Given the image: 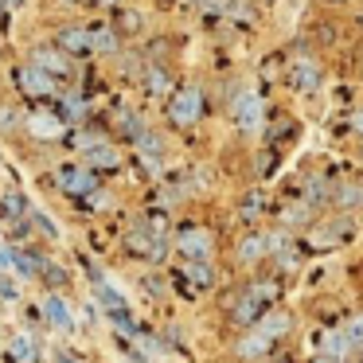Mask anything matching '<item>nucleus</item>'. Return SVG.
I'll return each mask as SVG.
<instances>
[{
    "instance_id": "obj_24",
    "label": "nucleus",
    "mask_w": 363,
    "mask_h": 363,
    "mask_svg": "<svg viewBox=\"0 0 363 363\" xmlns=\"http://www.w3.org/2000/svg\"><path fill=\"white\" fill-rule=\"evenodd\" d=\"M308 219H313V207L308 203H293V207H285V215H281L285 227H305Z\"/></svg>"
},
{
    "instance_id": "obj_8",
    "label": "nucleus",
    "mask_w": 363,
    "mask_h": 363,
    "mask_svg": "<svg viewBox=\"0 0 363 363\" xmlns=\"http://www.w3.org/2000/svg\"><path fill=\"white\" fill-rule=\"evenodd\" d=\"M32 67L43 74H51V79H59V74H71V55L59 48H35L32 51Z\"/></svg>"
},
{
    "instance_id": "obj_25",
    "label": "nucleus",
    "mask_w": 363,
    "mask_h": 363,
    "mask_svg": "<svg viewBox=\"0 0 363 363\" xmlns=\"http://www.w3.org/2000/svg\"><path fill=\"white\" fill-rule=\"evenodd\" d=\"M344 336H347V344H352V352L363 347V313H355V316L344 320Z\"/></svg>"
},
{
    "instance_id": "obj_27",
    "label": "nucleus",
    "mask_w": 363,
    "mask_h": 363,
    "mask_svg": "<svg viewBox=\"0 0 363 363\" xmlns=\"http://www.w3.org/2000/svg\"><path fill=\"white\" fill-rule=\"evenodd\" d=\"M28 355H32V340H28V336H12V344H9V359H12V363H24Z\"/></svg>"
},
{
    "instance_id": "obj_36",
    "label": "nucleus",
    "mask_w": 363,
    "mask_h": 363,
    "mask_svg": "<svg viewBox=\"0 0 363 363\" xmlns=\"http://www.w3.org/2000/svg\"><path fill=\"white\" fill-rule=\"evenodd\" d=\"M0 32H4V4H0Z\"/></svg>"
},
{
    "instance_id": "obj_31",
    "label": "nucleus",
    "mask_w": 363,
    "mask_h": 363,
    "mask_svg": "<svg viewBox=\"0 0 363 363\" xmlns=\"http://www.w3.org/2000/svg\"><path fill=\"white\" fill-rule=\"evenodd\" d=\"M86 113V106H82V98H67V106H63V118H82Z\"/></svg>"
},
{
    "instance_id": "obj_29",
    "label": "nucleus",
    "mask_w": 363,
    "mask_h": 363,
    "mask_svg": "<svg viewBox=\"0 0 363 363\" xmlns=\"http://www.w3.org/2000/svg\"><path fill=\"white\" fill-rule=\"evenodd\" d=\"M145 82H149V94H164L168 90V74L160 71V67H152V71L145 74Z\"/></svg>"
},
{
    "instance_id": "obj_41",
    "label": "nucleus",
    "mask_w": 363,
    "mask_h": 363,
    "mask_svg": "<svg viewBox=\"0 0 363 363\" xmlns=\"http://www.w3.org/2000/svg\"><path fill=\"white\" fill-rule=\"evenodd\" d=\"M196 4H199V0H196Z\"/></svg>"
},
{
    "instance_id": "obj_17",
    "label": "nucleus",
    "mask_w": 363,
    "mask_h": 363,
    "mask_svg": "<svg viewBox=\"0 0 363 363\" xmlns=\"http://www.w3.org/2000/svg\"><path fill=\"white\" fill-rule=\"evenodd\" d=\"M254 328H258L266 340H277V336H285V332L293 328V316L289 313H266L258 324H254Z\"/></svg>"
},
{
    "instance_id": "obj_1",
    "label": "nucleus",
    "mask_w": 363,
    "mask_h": 363,
    "mask_svg": "<svg viewBox=\"0 0 363 363\" xmlns=\"http://www.w3.org/2000/svg\"><path fill=\"white\" fill-rule=\"evenodd\" d=\"M277 301V281H254L250 289L242 293V297L235 301V308H230V320L238 324V328L250 332L254 324L262 320V316L269 313V305Z\"/></svg>"
},
{
    "instance_id": "obj_19",
    "label": "nucleus",
    "mask_w": 363,
    "mask_h": 363,
    "mask_svg": "<svg viewBox=\"0 0 363 363\" xmlns=\"http://www.w3.org/2000/svg\"><path fill=\"white\" fill-rule=\"evenodd\" d=\"M86 32H90V51H102V55L118 51V32L113 28H86Z\"/></svg>"
},
{
    "instance_id": "obj_34",
    "label": "nucleus",
    "mask_w": 363,
    "mask_h": 363,
    "mask_svg": "<svg viewBox=\"0 0 363 363\" xmlns=\"http://www.w3.org/2000/svg\"><path fill=\"white\" fill-rule=\"evenodd\" d=\"M352 125H355V133H363V110H359V113H355V118H352Z\"/></svg>"
},
{
    "instance_id": "obj_40",
    "label": "nucleus",
    "mask_w": 363,
    "mask_h": 363,
    "mask_svg": "<svg viewBox=\"0 0 363 363\" xmlns=\"http://www.w3.org/2000/svg\"><path fill=\"white\" fill-rule=\"evenodd\" d=\"M160 4H172V0H160Z\"/></svg>"
},
{
    "instance_id": "obj_18",
    "label": "nucleus",
    "mask_w": 363,
    "mask_h": 363,
    "mask_svg": "<svg viewBox=\"0 0 363 363\" xmlns=\"http://www.w3.org/2000/svg\"><path fill=\"white\" fill-rule=\"evenodd\" d=\"M184 277H188V285L191 289H211L215 285V269H211V262H188V266H184Z\"/></svg>"
},
{
    "instance_id": "obj_32",
    "label": "nucleus",
    "mask_w": 363,
    "mask_h": 363,
    "mask_svg": "<svg viewBox=\"0 0 363 363\" xmlns=\"http://www.w3.org/2000/svg\"><path fill=\"white\" fill-rule=\"evenodd\" d=\"M35 223H40V230H43L48 238H55V235H59V230H55V223H51L48 215H35Z\"/></svg>"
},
{
    "instance_id": "obj_7",
    "label": "nucleus",
    "mask_w": 363,
    "mask_h": 363,
    "mask_svg": "<svg viewBox=\"0 0 363 363\" xmlns=\"http://www.w3.org/2000/svg\"><path fill=\"white\" fill-rule=\"evenodd\" d=\"M24 125L32 129V137H40V141H59V137L71 133V129H67V121L59 118V113H48V110H35Z\"/></svg>"
},
{
    "instance_id": "obj_38",
    "label": "nucleus",
    "mask_w": 363,
    "mask_h": 363,
    "mask_svg": "<svg viewBox=\"0 0 363 363\" xmlns=\"http://www.w3.org/2000/svg\"><path fill=\"white\" fill-rule=\"evenodd\" d=\"M313 363H332V359H324V355H316V359Z\"/></svg>"
},
{
    "instance_id": "obj_22",
    "label": "nucleus",
    "mask_w": 363,
    "mask_h": 363,
    "mask_svg": "<svg viewBox=\"0 0 363 363\" xmlns=\"http://www.w3.org/2000/svg\"><path fill=\"white\" fill-rule=\"evenodd\" d=\"M98 301H102L106 305V313H118V308H125V297H121L118 289H113V285H106V281H98Z\"/></svg>"
},
{
    "instance_id": "obj_30",
    "label": "nucleus",
    "mask_w": 363,
    "mask_h": 363,
    "mask_svg": "<svg viewBox=\"0 0 363 363\" xmlns=\"http://www.w3.org/2000/svg\"><path fill=\"white\" fill-rule=\"evenodd\" d=\"M340 203H344V207H355V203H363V191L359 188H340Z\"/></svg>"
},
{
    "instance_id": "obj_14",
    "label": "nucleus",
    "mask_w": 363,
    "mask_h": 363,
    "mask_svg": "<svg viewBox=\"0 0 363 363\" xmlns=\"http://www.w3.org/2000/svg\"><path fill=\"white\" fill-rule=\"evenodd\" d=\"M289 82H293V90H301V94H313V90L320 86V67H316L313 59H301V63H293Z\"/></svg>"
},
{
    "instance_id": "obj_28",
    "label": "nucleus",
    "mask_w": 363,
    "mask_h": 363,
    "mask_svg": "<svg viewBox=\"0 0 363 363\" xmlns=\"http://www.w3.org/2000/svg\"><path fill=\"white\" fill-rule=\"evenodd\" d=\"M24 207H28V199L20 191H9V196L0 199V215H24Z\"/></svg>"
},
{
    "instance_id": "obj_37",
    "label": "nucleus",
    "mask_w": 363,
    "mask_h": 363,
    "mask_svg": "<svg viewBox=\"0 0 363 363\" xmlns=\"http://www.w3.org/2000/svg\"><path fill=\"white\" fill-rule=\"evenodd\" d=\"M59 363H79V359H71V355H63V359H59Z\"/></svg>"
},
{
    "instance_id": "obj_6",
    "label": "nucleus",
    "mask_w": 363,
    "mask_h": 363,
    "mask_svg": "<svg viewBox=\"0 0 363 363\" xmlns=\"http://www.w3.org/2000/svg\"><path fill=\"white\" fill-rule=\"evenodd\" d=\"M176 246H180V254L188 262H211V235L199 227H184L176 235Z\"/></svg>"
},
{
    "instance_id": "obj_39",
    "label": "nucleus",
    "mask_w": 363,
    "mask_h": 363,
    "mask_svg": "<svg viewBox=\"0 0 363 363\" xmlns=\"http://www.w3.org/2000/svg\"><path fill=\"white\" fill-rule=\"evenodd\" d=\"M328 4H344V0H328Z\"/></svg>"
},
{
    "instance_id": "obj_10",
    "label": "nucleus",
    "mask_w": 363,
    "mask_h": 363,
    "mask_svg": "<svg viewBox=\"0 0 363 363\" xmlns=\"http://www.w3.org/2000/svg\"><path fill=\"white\" fill-rule=\"evenodd\" d=\"M269 352H274V340H266L258 328H250L246 336H238V344H235V355L246 359V363H262Z\"/></svg>"
},
{
    "instance_id": "obj_4",
    "label": "nucleus",
    "mask_w": 363,
    "mask_h": 363,
    "mask_svg": "<svg viewBox=\"0 0 363 363\" xmlns=\"http://www.w3.org/2000/svg\"><path fill=\"white\" fill-rule=\"evenodd\" d=\"M125 250L133 254V258H141V262H164V238L152 235V230H145V227H137V230L125 235Z\"/></svg>"
},
{
    "instance_id": "obj_42",
    "label": "nucleus",
    "mask_w": 363,
    "mask_h": 363,
    "mask_svg": "<svg viewBox=\"0 0 363 363\" xmlns=\"http://www.w3.org/2000/svg\"><path fill=\"white\" fill-rule=\"evenodd\" d=\"M359 363H363V359H359Z\"/></svg>"
},
{
    "instance_id": "obj_11",
    "label": "nucleus",
    "mask_w": 363,
    "mask_h": 363,
    "mask_svg": "<svg viewBox=\"0 0 363 363\" xmlns=\"http://www.w3.org/2000/svg\"><path fill=\"white\" fill-rule=\"evenodd\" d=\"M16 82H20V90H24L28 98H51L55 94V79L43 74V71H35V67H20Z\"/></svg>"
},
{
    "instance_id": "obj_3",
    "label": "nucleus",
    "mask_w": 363,
    "mask_h": 363,
    "mask_svg": "<svg viewBox=\"0 0 363 363\" xmlns=\"http://www.w3.org/2000/svg\"><path fill=\"white\" fill-rule=\"evenodd\" d=\"M199 113H203V94H199L196 86H184L172 94V102H168V118H172V125L188 129L199 121Z\"/></svg>"
},
{
    "instance_id": "obj_35",
    "label": "nucleus",
    "mask_w": 363,
    "mask_h": 363,
    "mask_svg": "<svg viewBox=\"0 0 363 363\" xmlns=\"http://www.w3.org/2000/svg\"><path fill=\"white\" fill-rule=\"evenodd\" d=\"M20 4H24V0H4V9H20Z\"/></svg>"
},
{
    "instance_id": "obj_5",
    "label": "nucleus",
    "mask_w": 363,
    "mask_h": 363,
    "mask_svg": "<svg viewBox=\"0 0 363 363\" xmlns=\"http://www.w3.org/2000/svg\"><path fill=\"white\" fill-rule=\"evenodd\" d=\"M55 184L67 191V196H94L98 191V176L86 172V168H79V164H63L55 172Z\"/></svg>"
},
{
    "instance_id": "obj_2",
    "label": "nucleus",
    "mask_w": 363,
    "mask_h": 363,
    "mask_svg": "<svg viewBox=\"0 0 363 363\" xmlns=\"http://www.w3.org/2000/svg\"><path fill=\"white\" fill-rule=\"evenodd\" d=\"M355 238V219L352 215H340V219H328L320 227L308 230V246L313 250H332V246H344Z\"/></svg>"
},
{
    "instance_id": "obj_21",
    "label": "nucleus",
    "mask_w": 363,
    "mask_h": 363,
    "mask_svg": "<svg viewBox=\"0 0 363 363\" xmlns=\"http://www.w3.org/2000/svg\"><path fill=\"white\" fill-rule=\"evenodd\" d=\"M35 277H40V281L48 285V289H63V285H67V269H63V266H55V262H43Z\"/></svg>"
},
{
    "instance_id": "obj_15",
    "label": "nucleus",
    "mask_w": 363,
    "mask_h": 363,
    "mask_svg": "<svg viewBox=\"0 0 363 363\" xmlns=\"http://www.w3.org/2000/svg\"><path fill=\"white\" fill-rule=\"evenodd\" d=\"M238 262H246V266H250V262H262L269 254V242H266V235H258V230H254V235H242L238 238Z\"/></svg>"
},
{
    "instance_id": "obj_16",
    "label": "nucleus",
    "mask_w": 363,
    "mask_h": 363,
    "mask_svg": "<svg viewBox=\"0 0 363 363\" xmlns=\"http://www.w3.org/2000/svg\"><path fill=\"white\" fill-rule=\"evenodd\" d=\"M59 51H67V55H86L90 32L86 28H67V32H59Z\"/></svg>"
},
{
    "instance_id": "obj_20",
    "label": "nucleus",
    "mask_w": 363,
    "mask_h": 363,
    "mask_svg": "<svg viewBox=\"0 0 363 363\" xmlns=\"http://www.w3.org/2000/svg\"><path fill=\"white\" fill-rule=\"evenodd\" d=\"M90 164H94V168H106V172H110V168H118L121 164V152L118 149H113V145L110 141H102V145H98V149L94 152H90Z\"/></svg>"
},
{
    "instance_id": "obj_9",
    "label": "nucleus",
    "mask_w": 363,
    "mask_h": 363,
    "mask_svg": "<svg viewBox=\"0 0 363 363\" xmlns=\"http://www.w3.org/2000/svg\"><path fill=\"white\" fill-rule=\"evenodd\" d=\"M235 121H238V129L242 133H258L262 129V98L258 94H238V102H235Z\"/></svg>"
},
{
    "instance_id": "obj_12",
    "label": "nucleus",
    "mask_w": 363,
    "mask_h": 363,
    "mask_svg": "<svg viewBox=\"0 0 363 363\" xmlns=\"http://www.w3.org/2000/svg\"><path fill=\"white\" fill-rule=\"evenodd\" d=\"M40 313H43V320H48L51 328H59V332H71L74 328V313H71V305H67L59 293H51V297L43 301Z\"/></svg>"
},
{
    "instance_id": "obj_23",
    "label": "nucleus",
    "mask_w": 363,
    "mask_h": 363,
    "mask_svg": "<svg viewBox=\"0 0 363 363\" xmlns=\"http://www.w3.org/2000/svg\"><path fill=\"white\" fill-rule=\"evenodd\" d=\"M102 141H106V137H102V133H90V129H79V133H71V145H74L79 152H86V157H90V152H94Z\"/></svg>"
},
{
    "instance_id": "obj_13",
    "label": "nucleus",
    "mask_w": 363,
    "mask_h": 363,
    "mask_svg": "<svg viewBox=\"0 0 363 363\" xmlns=\"http://www.w3.org/2000/svg\"><path fill=\"white\" fill-rule=\"evenodd\" d=\"M316 352L324 355V359H332V363H340L347 352H352V344H347V336H344V328H324L320 336H316Z\"/></svg>"
},
{
    "instance_id": "obj_33",
    "label": "nucleus",
    "mask_w": 363,
    "mask_h": 363,
    "mask_svg": "<svg viewBox=\"0 0 363 363\" xmlns=\"http://www.w3.org/2000/svg\"><path fill=\"white\" fill-rule=\"evenodd\" d=\"M16 285H12V281H4V277H0V297H4V301H16Z\"/></svg>"
},
{
    "instance_id": "obj_26",
    "label": "nucleus",
    "mask_w": 363,
    "mask_h": 363,
    "mask_svg": "<svg viewBox=\"0 0 363 363\" xmlns=\"http://www.w3.org/2000/svg\"><path fill=\"white\" fill-rule=\"evenodd\" d=\"M20 129H24L20 110H4V106H0V133H20Z\"/></svg>"
}]
</instances>
